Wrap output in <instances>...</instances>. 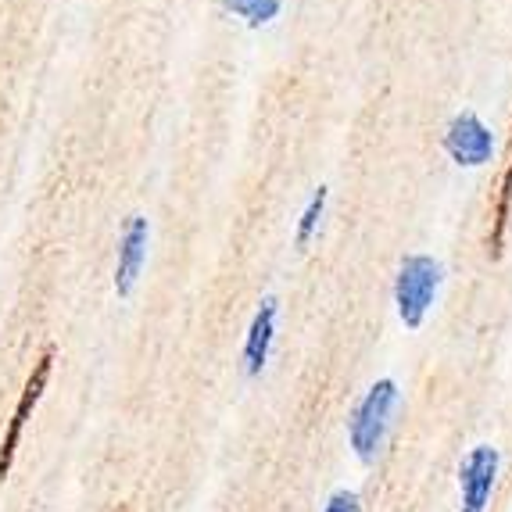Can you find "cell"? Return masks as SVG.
I'll use <instances>...</instances> for the list:
<instances>
[{
  "mask_svg": "<svg viewBox=\"0 0 512 512\" xmlns=\"http://www.w3.org/2000/svg\"><path fill=\"white\" fill-rule=\"evenodd\" d=\"M444 283V265L430 255H405L398 280H394V305L405 326L416 330L427 319L430 305H434L437 291Z\"/></svg>",
  "mask_w": 512,
  "mask_h": 512,
  "instance_id": "obj_1",
  "label": "cell"
},
{
  "mask_svg": "<svg viewBox=\"0 0 512 512\" xmlns=\"http://www.w3.org/2000/svg\"><path fill=\"white\" fill-rule=\"evenodd\" d=\"M394 405H398V384L394 380H380L366 391L359 405H355V416H351V448L362 462H369L380 444H384L387 430H391Z\"/></svg>",
  "mask_w": 512,
  "mask_h": 512,
  "instance_id": "obj_2",
  "label": "cell"
},
{
  "mask_svg": "<svg viewBox=\"0 0 512 512\" xmlns=\"http://www.w3.org/2000/svg\"><path fill=\"white\" fill-rule=\"evenodd\" d=\"M444 151L455 165H466V169H477V165L491 162L495 154V133L484 126L477 111H459L452 115L448 129H444Z\"/></svg>",
  "mask_w": 512,
  "mask_h": 512,
  "instance_id": "obj_3",
  "label": "cell"
},
{
  "mask_svg": "<svg viewBox=\"0 0 512 512\" xmlns=\"http://www.w3.org/2000/svg\"><path fill=\"white\" fill-rule=\"evenodd\" d=\"M498 466H502V455L491 444H477L459 466V487H462V512H484L491 502V491H495Z\"/></svg>",
  "mask_w": 512,
  "mask_h": 512,
  "instance_id": "obj_4",
  "label": "cell"
},
{
  "mask_svg": "<svg viewBox=\"0 0 512 512\" xmlns=\"http://www.w3.org/2000/svg\"><path fill=\"white\" fill-rule=\"evenodd\" d=\"M51 366H54V355L47 351V355H43V359L36 362L33 373H29L26 387H22V398H18L15 416H11V423H8V434H4V444H0V477H8L11 462H15L18 437H22V427L29 423V416H33L36 402H40L43 387H47V380H51Z\"/></svg>",
  "mask_w": 512,
  "mask_h": 512,
  "instance_id": "obj_5",
  "label": "cell"
},
{
  "mask_svg": "<svg viewBox=\"0 0 512 512\" xmlns=\"http://www.w3.org/2000/svg\"><path fill=\"white\" fill-rule=\"evenodd\" d=\"M147 244H151V222L144 215H129L119 237V265H115V291L119 298L133 294L147 262Z\"/></svg>",
  "mask_w": 512,
  "mask_h": 512,
  "instance_id": "obj_6",
  "label": "cell"
},
{
  "mask_svg": "<svg viewBox=\"0 0 512 512\" xmlns=\"http://www.w3.org/2000/svg\"><path fill=\"white\" fill-rule=\"evenodd\" d=\"M276 316H280V301L265 298L248 326V341H244V373H248L251 380L262 376L265 362H269V351H273V337H276Z\"/></svg>",
  "mask_w": 512,
  "mask_h": 512,
  "instance_id": "obj_7",
  "label": "cell"
},
{
  "mask_svg": "<svg viewBox=\"0 0 512 512\" xmlns=\"http://www.w3.org/2000/svg\"><path fill=\"white\" fill-rule=\"evenodd\" d=\"M219 4L230 11V15L244 18L251 29L269 26V22H273V18L280 15V8H283V0H219Z\"/></svg>",
  "mask_w": 512,
  "mask_h": 512,
  "instance_id": "obj_8",
  "label": "cell"
},
{
  "mask_svg": "<svg viewBox=\"0 0 512 512\" xmlns=\"http://www.w3.org/2000/svg\"><path fill=\"white\" fill-rule=\"evenodd\" d=\"M326 197H330V190H326V187H319L316 194L308 197V205H305V212H301V222H298V248H305L308 240L316 237L319 219H323V212H326Z\"/></svg>",
  "mask_w": 512,
  "mask_h": 512,
  "instance_id": "obj_9",
  "label": "cell"
},
{
  "mask_svg": "<svg viewBox=\"0 0 512 512\" xmlns=\"http://www.w3.org/2000/svg\"><path fill=\"white\" fill-rule=\"evenodd\" d=\"M509 205H512V158H509V169L502 176V187H498V205H495V230H491V251H502V233H505V222H509Z\"/></svg>",
  "mask_w": 512,
  "mask_h": 512,
  "instance_id": "obj_10",
  "label": "cell"
},
{
  "mask_svg": "<svg viewBox=\"0 0 512 512\" xmlns=\"http://www.w3.org/2000/svg\"><path fill=\"white\" fill-rule=\"evenodd\" d=\"M323 512H359V495H355V491H337V495L326 502Z\"/></svg>",
  "mask_w": 512,
  "mask_h": 512,
  "instance_id": "obj_11",
  "label": "cell"
}]
</instances>
